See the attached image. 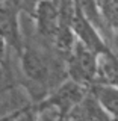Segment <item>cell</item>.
I'll return each mask as SVG.
<instances>
[{
	"label": "cell",
	"mask_w": 118,
	"mask_h": 121,
	"mask_svg": "<svg viewBox=\"0 0 118 121\" xmlns=\"http://www.w3.org/2000/svg\"><path fill=\"white\" fill-rule=\"evenodd\" d=\"M18 56L29 92L36 100H43L48 92H52L61 82L68 77L65 60L55 53L47 55L39 48L23 43Z\"/></svg>",
	"instance_id": "6da1fadb"
},
{
	"label": "cell",
	"mask_w": 118,
	"mask_h": 121,
	"mask_svg": "<svg viewBox=\"0 0 118 121\" xmlns=\"http://www.w3.org/2000/svg\"><path fill=\"white\" fill-rule=\"evenodd\" d=\"M96 60L97 53L76 39L70 56L65 59L67 76L77 83L86 86L91 85L94 83V77H96Z\"/></svg>",
	"instance_id": "7a4b0ae2"
},
{
	"label": "cell",
	"mask_w": 118,
	"mask_h": 121,
	"mask_svg": "<svg viewBox=\"0 0 118 121\" xmlns=\"http://www.w3.org/2000/svg\"><path fill=\"white\" fill-rule=\"evenodd\" d=\"M86 92H88V86L86 85L77 83L73 79L67 77L52 92H48L43 100L47 101L50 106H53L58 111L61 120H64L67 113L85 97Z\"/></svg>",
	"instance_id": "3957f363"
},
{
	"label": "cell",
	"mask_w": 118,
	"mask_h": 121,
	"mask_svg": "<svg viewBox=\"0 0 118 121\" xmlns=\"http://www.w3.org/2000/svg\"><path fill=\"white\" fill-rule=\"evenodd\" d=\"M20 11L17 0H0V38L17 53L24 43L20 30Z\"/></svg>",
	"instance_id": "277c9868"
},
{
	"label": "cell",
	"mask_w": 118,
	"mask_h": 121,
	"mask_svg": "<svg viewBox=\"0 0 118 121\" xmlns=\"http://www.w3.org/2000/svg\"><path fill=\"white\" fill-rule=\"evenodd\" d=\"M32 17L36 21L39 35L45 41L50 39L62 26H67L59 0H39L32 12Z\"/></svg>",
	"instance_id": "5b68a950"
},
{
	"label": "cell",
	"mask_w": 118,
	"mask_h": 121,
	"mask_svg": "<svg viewBox=\"0 0 118 121\" xmlns=\"http://www.w3.org/2000/svg\"><path fill=\"white\" fill-rule=\"evenodd\" d=\"M68 26H70L71 32L74 33L76 39L80 41L82 44H85L88 48H91L96 53H101L109 50L108 44L105 43L103 35L94 27L91 23H88L80 14L76 11V8L73 9V12L68 17Z\"/></svg>",
	"instance_id": "8992f818"
},
{
	"label": "cell",
	"mask_w": 118,
	"mask_h": 121,
	"mask_svg": "<svg viewBox=\"0 0 118 121\" xmlns=\"http://www.w3.org/2000/svg\"><path fill=\"white\" fill-rule=\"evenodd\" d=\"M64 120H112V118L98 104V101L92 97V94L88 89L85 97L67 113Z\"/></svg>",
	"instance_id": "52a82bcc"
},
{
	"label": "cell",
	"mask_w": 118,
	"mask_h": 121,
	"mask_svg": "<svg viewBox=\"0 0 118 121\" xmlns=\"http://www.w3.org/2000/svg\"><path fill=\"white\" fill-rule=\"evenodd\" d=\"M118 70H117V56L111 48L106 52L97 53L96 60V77L94 83H106L117 85L118 83Z\"/></svg>",
	"instance_id": "ba28073f"
},
{
	"label": "cell",
	"mask_w": 118,
	"mask_h": 121,
	"mask_svg": "<svg viewBox=\"0 0 118 121\" xmlns=\"http://www.w3.org/2000/svg\"><path fill=\"white\" fill-rule=\"evenodd\" d=\"M89 92L98 101V104L109 113L112 120L118 117V89L117 85H106V83H91L88 85Z\"/></svg>",
	"instance_id": "9c48e42d"
},
{
	"label": "cell",
	"mask_w": 118,
	"mask_h": 121,
	"mask_svg": "<svg viewBox=\"0 0 118 121\" xmlns=\"http://www.w3.org/2000/svg\"><path fill=\"white\" fill-rule=\"evenodd\" d=\"M73 3H74L76 11L103 35V32L108 27H106L103 18L100 15V11H98L96 0H73Z\"/></svg>",
	"instance_id": "30bf717a"
},
{
	"label": "cell",
	"mask_w": 118,
	"mask_h": 121,
	"mask_svg": "<svg viewBox=\"0 0 118 121\" xmlns=\"http://www.w3.org/2000/svg\"><path fill=\"white\" fill-rule=\"evenodd\" d=\"M100 15L108 29L117 32L118 29V0H96Z\"/></svg>",
	"instance_id": "8fae6325"
}]
</instances>
